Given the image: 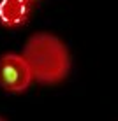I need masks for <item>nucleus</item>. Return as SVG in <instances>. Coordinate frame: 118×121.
Returning <instances> with one entry per match:
<instances>
[{"label":"nucleus","mask_w":118,"mask_h":121,"mask_svg":"<svg viewBox=\"0 0 118 121\" xmlns=\"http://www.w3.org/2000/svg\"><path fill=\"white\" fill-rule=\"evenodd\" d=\"M23 56L30 65L33 81L41 84H58L69 76V49L49 32H37L28 37L23 46Z\"/></svg>","instance_id":"obj_1"},{"label":"nucleus","mask_w":118,"mask_h":121,"mask_svg":"<svg viewBox=\"0 0 118 121\" xmlns=\"http://www.w3.org/2000/svg\"><path fill=\"white\" fill-rule=\"evenodd\" d=\"M33 76L23 55L5 53L0 56V90L5 93H23L32 84Z\"/></svg>","instance_id":"obj_2"},{"label":"nucleus","mask_w":118,"mask_h":121,"mask_svg":"<svg viewBox=\"0 0 118 121\" xmlns=\"http://www.w3.org/2000/svg\"><path fill=\"white\" fill-rule=\"evenodd\" d=\"M32 4L28 0H0V23L18 26L30 16Z\"/></svg>","instance_id":"obj_3"},{"label":"nucleus","mask_w":118,"mask_h":121,"mask_svg":"<svg viewBox=\"0 0 118 121\" xmlns=\"http://www.w3.org/2000/svg\"><path fill=\"white\" fill-rule=\"evenodd\" d=\"M28 2H30V4H33V2H35V0H28Z\"/></svg>","instance_id":"obj_4"},{"label":"nucleus","mask_w":118,"mask_h":121,"mask_svg":"<svg viewBox=\"0 0 118 121\" xmlns=\"http://www.w3.org/2000/svg\"><path fill=\"white\" fill-rule=\"evenodd\" d=\"M0 121H5V119H4V118H2V116H0Z\"/></svg>","instance_id":"obj_5"}]
</instances>
